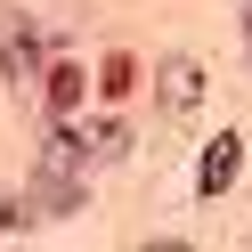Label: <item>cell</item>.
Returning <instances> with one entry per match:
<instances>
[{
  "mask_svg": "<svg viewBox=\"0 0 252 252\" xmlns=\"http://www.w3.org/2000/svg\"><path fill=\"white\" fill-rule=\"evenodd\" d=\"M73 155H82V138H57V147L41 155V171H33V212L65 220L73 203H82V171H73Z\"/></svg>",
  "mask_w": 252,
  "mask_h": 252,
  "instance_id": "obj_1",
  "label": "cell"
},
{
  "mask_svg": "<svg viewBox=\"0 0 252 252\" xmlns=\"http://www.w3.org/2000/svg\"><path fill=\"white\" fill-rule=\"evenodd\" d=\"M155 82H163V90H155V106H163L171 122L195 114V98H203V65H195V57H163V73H155Z\"/></svg>",
  "mask_w": 252,
  "mask_h": 252,
  "instance_id": "obj_2",
  "label": "cell"
},
{
  "mask_svg": "<svg viewBox=\"0 0 252 252\" xmlns=\"http://www.w3.org/2000/svg\"><path fill=\"white\" fill-rule=\"evenodd\" d=\"M236 171H244V138H212V147H203L195 187H203V195H228V187H236Z\"/></svg>",
  "mask_w": 252,
  "mask_h": 252,
  "instance_id": "obj_3",
  "label": "cell"
},
{
  "mask_svg": "<svg viewBox=\"0 0 252 252\" xmlns=\"http://www.w3.org/2000/svg\"><path fill=\"white\" fill-rule=\"evenodd\" d=\"M82 90H90V82H82V65H49V114H57V122H73Z\"/></svg>",
  "mask_w": 252,
  "mask_h": 252,
  "instance_id": "obj_4",
  "label": "cell"
},
{
  "mask_svg": "<svg viewBox=\"0 0 252 252\" xmlns=\"http://www.w3.org/2000/svg\"><path fill=\"white\" fill-rule=\"evenodd\" d=\"M0 228H25V203L17 195H0Z\"/></svg>",
  "mask_w": 252,
  "mask_h": 252,
  "instance_id": "obj_5",
  "label": "cell"
}]
</instances>
